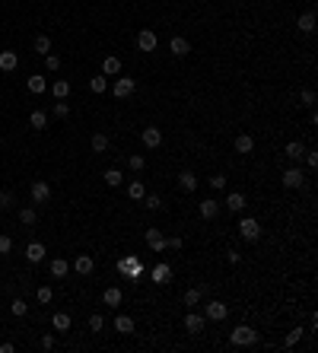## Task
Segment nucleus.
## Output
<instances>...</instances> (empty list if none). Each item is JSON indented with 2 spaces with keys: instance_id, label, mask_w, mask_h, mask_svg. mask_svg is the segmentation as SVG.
Listing matches in <instances>:
<instances>
[{
  "instance_id": "0eeeda50",
  "label": "nucleus",
  "mask_w": 318,
  "mask_h": 353,
  "mask_svg": "<svg viewBox=\"0 0 318 353\" xmlns=\"http://www.w3.org/2000/svg\"><path fill=\"white\" fill-rule=\"evenodd\" d=\"M92 268H96V261H92V255H76V261H73V271L80 274V277H89Z\"/></svg>"
},
{
  "instance_id": "4c0bfd02",
  "label": "nucleus",
  "mask_w": 318,
  "mask_h": 353,
  "mask_svg": "<svg viewBox=\"0 0 318 353\" xmlns=\"http://www.w3.org/2000/svg\"><path fill=\"white\" fill-rule=\"evenodd\" d=\"M35 299H38L41 306H48L51 299H54V290H51V287H38V290H35Z\"/></svg>"
},
{
  "instance_id": "c756f323",
  "label": "nucleus",
  "mask_w": 318,
  "mask_h": 353,
  "mask_svg": "<svg viewBox=\"0 0 318 353\" xmlns=\"http://www.w3.org/2000/svg\"><path fill=\"white\" fill-rule=\"evenodd\" d=\"M172 277V268L169 264H156V268H153V283H166Z\"/></svg>"
},
{
  "instance_id": "20e7f679",
  "label": "nucleus",
  "mask_w": 318,
  "mask_h": 353,
  "mask_svg": "<svg viewBox=\"0 0 318 353\" xmlns=\"http://www.w3.org/2000/svg\"><path fill=\"white\" fill-rule=\"evenodd\" d=\"M204 315H207L210 322H223V318L229 315V306L223 303V299H210V303L204 306Z\"/></svg>"
},
{
  "instance_id": "6ab92c4d",
  "label": "nucleus",
  "mask_w": 318,
  "mask_h": 353,
  "mask_svg": "<svg viewBox=\"0 0 318 353\" xmlns=\"http://www.w3.org/2000/svg\"><path fill=\"white\" fill-rule=\"evenodd\" d=\"M252 150H255V140H252V134H239V137H236V153H242V156H248Z\"/></svg>"
},
{
  "instance_id": "58836bf2",
  "label": "nucleus",
  "mask_w": 318,
  "mask_h": 353,
  "mask_svg": "<svg viewBox=\"0 0 318 353\" xmlns=\"http://www.w3.org/2000/svg\"><path fill=\"white\" fill-rule=\"evenodd\" d=\"M10 312H13L16 318H22L25 312H29V306H25V299H13V303H10Z\"/></svg>"
},
{
  "instance_id": "e433bc0d",
  "label": "nucleus",
  "mask_w": 318,
  "mask_h": 353,
  "mask_svg": "<svg viewBox=\"0 0 318 353\" xmlns=\"http://www.w3.org/2000/svg\"><path fill=\"white\" fill-rule=\"evenodd\" d=\"M127 166H131L134 172H143V169H147V156H140V153H134V156H127Z\"/></svg>"
},
{
  "instance_id": "ddd939ff",
  "label": "nucleus",
  "mask_w": 318,
  "mask_h": 353,
  "mask_svg": "<svg viewBox=\"0 0 318 353\" xmlns=\"http://www.w3.org/2000/svg\"><path fill=\"white\" fill-rule=\"evenodd\" d=\"M118 274H127V277H140V261H137V258H124V261H118Z\"/></svg>"
},
{
  "instance_id": "f257e3e1",
  "label": "nucleus",
  "mask_w": 318,
  "mask_h": 353,
  "mask_svg": "<svg viewBox=\"0 0 318 353\" xmlns=\"http://www.w3.org/2000/svg\"><path fill=\"white\" fill-rule=\"evenodd\" d=\"M229 344H233V347H255L258 331L252 328V325H239V328L229 331Z\"/></svg>"
},
{
  "instance_id": "864d4df0",
  "label": "nucleus",
  "mask_w": 318,
  "mask_h": 353,
  "mask_svg": "<svg viewBox=\"0 0 318 353\" xmlns=\"http://www.w3.org/2000/svg\"><path fill=\"white\" fill-rule=\"evenodd\" d=\"M41 350H54V338H51V334L41 338Z\"/></svg>"
},
{
  "instance_id": "7ed1b4c3",
  "label": "nucleus",
  "mask_w": 318,
  "mask_h": 353,
  "mask_svg": "<svg viewBox=\"0 0 318 353\" xmlns=\"http://www.w3.org/2000/svg\"><path fill=\"white\" fill-rule=\"evenodd\" d=\"M134 89H137V80H134V76H118L115 86H111L115 99H127V96H134Z\"/></svg>"
},
{
  "instance_id": "603ef678",
  "label": "nucleus",
  "mask_w": 318,
  "mask_h": 353,
  "mask_svg": "<svg viewBox=\"0 0 318 353\" xmlns=\"http://www.w3.org/2000/svg\"><path fill=\"white\" fill-rule=\"evenodd\" d=\"M226 261H229V264H239V261H242V255H239L236 248H229V252H226Z\"/></svg>"
},
{
  "instance_id": "de8ad7c7",
  "label": "nucleus",
  "mask_w": 318,
  "mask_h": 353,
  "mask_svg": "<svg viewBox=\"0 0 318 353\" xmlns=\"http://www.w3.org/2000/svg\"><path fill=\"white\" fill-rule=\"evenodd\" d=\"M13 252V239L10 236H0V255H10Z\"/></svg>"
},
{
  "instance_id": "f8f14e48",
  "label": "nucleus",
  "mask_w": 318,
  "mask_h": 353,
  "mask_svg": "<svg viewBox=\"0 0 318 353\" xmlns=\"http://www.w3.org/2000/svg\"><path fill=\"white\" fill-rule=\"evenodd\" d=\"M283 185H287V188H303V185H306V175L293 166V169L283 172Z\"/></svg>"
},
{
  "instance_id": "79ce46f5",
  "label": "nucleus",
  "mask_w": 318,
  "mask_h": 353,
  "mask_svg": "<svg viewBox=\"0 0 318 353\" xmlns=\"http://www.w3.org/2000/svg\"><path fill=\"white\" fill-rule=\"evenodd\" d=\"M54 118H70V105H67L64 99L54 102Z\"/></svg>"
},
{
  "instance_id": "6e6d98bb",
  "label": "nucleus",
  "mask_w": 318,
  "mask_h": 353,
  "mask_svg": "<svg viewBox=\"0 0 318 353\" xmlns=\"http://www.w3.org/2000/svg\"><path fill=\"white\" fill-rule=\"evenodd\" d=\"M13 350H16V347H13L10 341H6V344H0V353H13Z\"/></svg>"
},
{
  "instance_id": "dca6fc26",
  "label": "nucleus",
  "mask_w": 318,
  "mask_h": 353,
  "mask_svg": "<svg viewBox=\"0 0 318 353\" xmlns=\"http://www.w3.org/2000/svg\"><path fill=\"white\" fill-rule=\"evenodd\" d=\"M169 51H172V54H175V57H185L188 51H191V45H188V38H182V35H175V38L169 41Z\"/></svg>"
},
{
  "instance_id": "f3484780",
  "label": "nucleus",
  "mask_w": 318,
  "mask_h": 353,
  "mask_svg": "<svg viewBox=\"0 0 318 353\" xmlns=\"http://www.w3.org/2000/svg\"><path fill=\"white\" fill-rule=\"evenodd\" d=\"M197 210H201V217H204V220H213V217L220 213V201L207 197V201H201V207H197Z\"/></svg>"
},
{
  "instance_id": "09e8293b",
  "label": "nucleus",
  "mask_w": 318,
  "mask_h": 353,
  "mask_svg": "<svg viewBox=\"0 0 318 353\" xmlns=\"http://www.w3.org/2000/svg\"><path fill=\"white\" fill-rule=\"evenodd\" d=\"M102 328H105V318H102V315H92V318H89V331H102Z\"/></svg>"
},
{
  "instance_id": "1a4fd4ad",
  "label": "nucleus",
  "mask_w": 318,
  "mask_h": 353,
  "mask_svg": "<svg viewBox=\"0 0 318 353\" xmlns=\"http://www.w3.org/2000/svg\"><path fill=\"white\" fill-rule=\"evenodd\" d=\"M147 245L153 248V252H166V239H162V232L159 229H153V226H147Z\"/></svg>"
},
{
  "instance_id": "37998d69",
  "label": "nucleus",
  "mask_w": 318,
  "mask_h": 353,
  "mask_svg": "<svg viewBox=\"0 0 318 353\" xmlns=\"http://www.w3.org/2000/svg\"><path fill=\"white\" fill-rule=\"evenodd\" d=\"M299 338H303V328H293V331L287 334V341H283V347H296Z\"/></svg>"
},
{
  "instance_id": "9b49d317",
  "label": "nucleus",
  "mask_w": 318,
  "mask_h": 353,
  "mask_svg": "<svg viewBox=\"0 0 318 353\" xmlns=\"http://www.w3.org/2000/svg\"><path fill=\"white\" fill-rule=\"evenodd\" d=\"M25 261H29V264L45 261V245H41V242H29V245H25Z\"/></svg>"
},
{
  "instance_id": "5701e85b",
  "label": "nucleus",
  "mask_w": 318,
  "mask_h": 353,
  "mask_svg": "<svg viewBox=\"0 0 318 353\" xmlns=\"http://www.w3.org/2000/svg\"><path fill=\"white\" fill-rule=\"evenodd\" d=\"M102 303L111 306V309H118V306H121V290H118V287H108L105 293H102Z\"/></svg>"
},
{
  "instance_id": "a18cd8bd",
  "label": "nucleus",
  "mask_w": 318,
  "mask_h": 353,
  "mask_svg": "<svg viewBox=\"0 0 318 353\" xmlns=\"http://www.w3.org/2000/svg\"><path fill=\"white\" fill-rule=\"evenodd\" d=\"M143 204H147V210H159V207H162L159 194H143Z\"/></svg>"
},
{
  "instance_id": "f704fd0d",
  "label": "nucleus",
  "mask_w": 318,
  "mask_h": 353,
  "mask_svg": "<svg viewBox=\"0 0 318 353\" xmlns=\"http://www.w3.org/2000/svg\"><path fill=\"white\" fill-rule=\"evenodd\" d=\"M92 150H96V153H105L108 150V134H92Z\"/></svg>"
},
{
  "instance_id": "6e6552de",
  "label": "nucleus",
  "mask_w": 318,
  "mask_h": 353,
  "mask_svg": "<svg viewBox=\"0 0 318 353\" xmlns=\"http://www.w3.org/2000/svg\"><path fill=\"white\" fill-rule=\"evenodd\" d=\"M159 45V38H156V32H150V29H143L140 35H137V48L140 51H156Z\"/></svg>"
},
{
  "instance_id": "49530a36",
  "label": "nucleus",
  "mask_w": 318,
  "mask_h": 353,
  "mask_svg": "<svg viewBox=\"0 0 318 353\" xmlns=\"http://www.w3.org/2000/svg\"><path fill=\"white\" fill-rule=\"evenodd\" d=\"M45 67H48L51 73H54V70H61V57H57V54H45Z\"/></svg>"
},
{
  "instance_id": "cd10ccee",
  "label": "nucleus",
  "mask_w": 318,
  "mask_h": 353,
  "mask_svg": "<svg viewBox=\"0 0 318 353\" xmlns=\"http://www.w3.org/2000/svg\"><path fill=\"white\" fill-rule=\"evenodd\" d=\"M89 89L96 92V96L108 92V80H105V73H102V76H89Z\"/></svg>"
},
{
  "instance_id": "3c124183",
  "label": "nucleus",
  "mask_w": 318,
  "mask_h": 353,
  "mask_svg": "<svg viewBox=\"0 0 318 353\" xmlns=\"http://www.w3.org/2000/svg\"><path fill=\"white\" fill-rule=\"evenodd\" d=\"M185 242H182V239H178V236H172V239H166V248H169V252H178V248H182Z\"/></svg>"
},
{
  "instance_id": "aec40b11",
  "label": "nucleus",
  "mask_w": 318,
  "mask_h": 353,
  "mask_svg": "<svg viewBox=\"0 0 318 353\" xmlns=\"http://www.w3.org/2000/svg\"><path fill=\"white\" fill-rule=\"evenodd\" d=\"M226 207L233 210V213H242V210H245V194H242V191H233V194L226 197Z\"/></svg>"
},
{
  "instance_id": "39448f33",
  "label": "nucleus",
  "mask_w": 318,
  "mask_h": 353,
  "mask_svg": "<svg viewBox=\"0 0 318 353\" xmlns=\"http://www.w3.org/2000/svg\"><path fill=\"white\" fill-rule=\"evenodd\" d=\"M204 325H207V315H197V312H188V315H185V328H188V334H201Z\"/></svg>"
},
{
  "instance_id": "f03ea898",
  "label": "nucleus",
  "mask_w": 318,
  "mask_h": 353,
  "mask_svg": "<svg viewBox=\"0 0 318 353\" xmlns=\"http://www.w3.org/2000/svg\"><path fill=\"white\" fill-rule=\"evenodd\" d=\"M239 236H242L245 242H255V239L261 236V223H258L255 217H242L239 220Z\"/></svg>"
},
{
  "instance_id": "c03bdc74",
  "label": "nucleus",
  "mask_w": 318,
  "mask_h": 353,
  "mask_svg": "<svg viewBox=\"0 0 318 353\" xmlns=\"http://www.w3.org/2000/svg\"><path fill=\"white\" fill-rule=\"evenodd\" d=\"M299 102H303L306 108H312L315 105V89H303V92H299Z\"/></svg>"
},
{
  "instance_id": "ea45409f",
  "label": "nucleus",
  "mask_w": 318,
  "mask_h": 353,
  "mask_svg": "<svg viewBox=\"0 0 318 353\" xmlns=\"http://www.w3.org/2000/svg\"><path fill=\"white\" fill-rule=\"evenodd\" d=\"M13 204H16V197H13V191H6V188H3V191H0V210H10Z\"/></svg>"
},
{
  "instance_id": "7c9ffc66",
  "label": "nucleus",
  "mask_w": 318,
  "mask_h": 353,
  "mask_svg": "<svg viewBox=\"0 0 318 353\" xmlns=\"http://www.w3.org/2000/svg\"><path fill=\"white\" fill-rule=\"evenodd\" d=\"M25 86H29V92H35V96H38V92H45V76H41V73L29 76V80H25Z\"/></svg>"
},
{
  "instance_id": "bb28decb",
  "label": "nucleus",
  "mask_w": 318,
  "mask_h": 353,
  "mask_svg": "<svg viewBox=\"0 0 318 353\" xmlns=\"http://www.w3.org/2000/svg\"><path fill=\"white\" fill-rule=\"evenodd\" d=\"M51 325H54V331H70V315H67V312H54Z\"/></svg>"
},
{
  "instance_id": "412c9836",
  "label": "nucleus",
  "mask_w": 318,
  "mask_h": 353,
  "mask_svg": "<svg viewBox=\"0 0 318 353\" xmlns=\"http://www.w3.org/2000/svg\"><path fill=\"white\" fill-rule=\"evenodd\" d=\"M296 25H299V32H306V35H309V32H315V13L306 10V13L296 19Z\"/></svg>"
},
{
  "instance_id": "2f4dec72",
  "label": "nucleus",
  "mask_w": 318,
  "mask_h": 353,
  "mask_svg": "<svg viewBox=\"0 0 318 353\" xmlns=\"http://www.w3.org/2000/svg\"><path fill=\"white\" fill-rule=\"evenodd\" d=\"M143 194H147L143 182H131V185H127V197H131V201H143Z\"/></svg>"
},
{
  "instance_id": "c85d7f7f",
  "label": "nucleus",
  "mask_w": 318,
  "mask_h": 353,
  "mask_svg": "<svg viewBox=\"0 0 318 353\" xmlns=\"http://www.w3.org/2000/svg\"><path fill=\"white\" fill-rule=\"evenodd\" d=\"M283 153H287L293 162H299V159H303V153H306V146L299 143V140H293V143H287V150H283Z\"/></svg>"
},
{
  "instance_id": "393cba45",
  "label": "nucleus",
  "mask_w": 318,
  "mask_h": 353,
  "mask_svg": "<svg viewBox=\"0 0 318 353\" xmlns=\"http://www.w3.org/2000/svg\"><path fill=\"white\" fill-rule=\"evenodd\" d=\"M115 331L134 334V318H131V315H118V318H115Z\"/></svg>"
},
{
  "instance_id": "5fc2aeb1",
  "label": "nucleus",
  "mask_w": 318,
  "mask_h": 353,
  "mask_svg": "<svg viewBox=\"0 0 318 353\" xmlns=\"http://www.w3.org/2000/svg\"><path fill=\"white\" fill-rule=\"evenodd\" d=\"M303 156H306V162H309V169H315V166H318V156H315V153H309V150H306Z\"/></svg>"
},
{
  "instance_id": "a19ab883",
  "label": "nucleus",
  "mask_w": 318,
  "mask_h": 353,
  "mask_svg": "<svg viewBox=\"0 0 318 353\" xmlns=\"http://www.w3.org/2000/svg\"><path fill=\"white\" fill-rule=\"evenodd\" d=\"M105 185H108V188H118V185H121V172H118V169H108V172H105Z\"/></svg>"
},
{
  "instance_id": "b1692460",
  "label": "nucleus",
  "mask_w": 318,
  "mask_h": 353,
  "mask_svg": "<svg viewBox=\"0 0 318 353\" xmlns=\"http://www.w3.org/2000/svg\"><path fill=\"white\" fill-rule=\"evenodd\" d=\"M67 274H70V264L64 261V258H54V261H51V277H67Z\"/></svg>"
},
{
  "instance_id": "4be33fe9",
  "label": "nucleus",
  "mask_w": 318,
  "mask_h": 353,
  "mask_svg": "<svg viewBox=\"0 0 318 353\" xmlns=\"http://www.w3.org/2000/svg\"><path fill=\"white\" fill-rule=\"evenodd\" d=\"M204 293H207V290H204V287H194V290H185V296H182V303L185 306H197V303H201V299H204Z\"/></svg>"
},
{
  "instance_id": "4468645a",
  "label": "nucleus",
  "mask_w": 318,
  "mask_h": 353,
  "mask_svg": "<svg viewBox=\"0 0 318 353\" xmlns=\"http://www.w3.org/2000/svg\"><path fill=\"white\" fill-rule=\"evenodd\" d=\"M178 185H182V191H197V175L191 169H182L178 172Z\"/></svg>"
},
{
  "instance_id": "c9c22d12",
  "label": "nucleus",
  "mask_w": 318,
  "mask_h": 353,
  "mask_svg": "<svg viewBox=\"0 0 318 353\" xmlns=\"http://www.w3.org/2000/svg\"><path fill=\"white\" fill-rule=\"evenodd\" d=\"M32 48H35L38 54L45 57V54H51V38H48V35H38V38H35V45H32Z\"/></svg>"
},
{
  "instance_id": "72a5a7b5",
  "label": "nucleus",
  "mask_w": 318,
  "mask_h": 353,
  "mask_svg": "<svg viewBox=\"0 0 318 353\" xmlns=\"http://www.w3.org/2000/svg\"><path fill=\"white\" fill-rule=\"evenodd\" d=\"M51 92H54V99H67V96H70V83H67V80H57L54 86H51Z\"/></svg>"
},
{
  "instance_id": "9d476101",
  "label": "nucleus",
  "mask_w": 318,
  "mask_h": 353,
  "mask_svg": "<svg viewBox=\"0 0 318 353\" xmlns=\"http://www.w3.org/2000/svg\"><path fill=\"white\" fill-rule=\"evenodd\" d=\"M51 197V185L48 182H32V204H45Z\"/></svg>"
},
{
  "instance_id": "a878e982",
  "label": "nucleus",
  "mask_w": 318,
  "mask_h": 353,
  "mask_svg": "<svg viewBox=\"0 0 318 353\" xmlns=\"http://www.w3.org/2000/svg\"><path fill=\"white\" fill-rule=\"evenodd\" d=\"M35 220H38L35 207H19V223H22V226H35Z\"/></svg>"
},
{
  "instance_id": "a211bd4d",
  "label": "nucleus",
  "mask_w": 318,
  "mask_h": 353,
  "mask_svg": "<svg viewBox=\"0 0 318 353\" xmlns=\"http://www.w3.org/2000/svg\"><path fill=\"white\" fill-rule=\"evenodd\" d=\"M102 73H105V76H118V73H121V57H115V54L105 57V61H102Z\"/></svg>"
},
{
  "instance_id": "2eb2a0df",
  "label": "nucleus",
  "mask_w": 318,
  "mask_h": 353,
  "mask_svg": "<svg viewBox=\"0 0 318 353\" xmlns=\"http://www.w3.org/2000/svg\"><path fill=\"white\" fill-rule=\"evenodd\" d=\"M16 64H19V54L16 51H0V70H16Z\"/></svg>"
},
{
  "instance_id": "423d86ee",
  "label": "nucleus",
  "mask_w": 318,
  "mask_h": 353,
  "mask_svg": "<svg viewBox=\"0 0 318 353\" xmlns=\"http://www.w3.org/2000/svg\"><path fill=\"white\" fill-rule=\"evenodd\" d=\"M140 140H143V146H147V150H156V146L162 143V131H159V127H143Z\"/></svg>"
},
{
  "instance_id": "473e14b6",
  "label": "nucleus",
  "mask_w": 318,
  "mask_h": 353,
  "mask_svg": "<svg viewBox=\"0 0 318 353\" xmlns=\"http://www.w3.org/2000/svg\"><path fill=\"white\" fill-rule=\"evenodd\" d=\"M29 124L35 127V131H45V127H48V118H45V111H32V115H29Z\"/></svg>"
},
{
  "instance_id": "8fccbe9b",
  "label": "nucleus",
  "mask_w": 318,
  "mask_h": 353,
  "mask_svg": "<svg viewBox=\"0 0 318 353\" xmlns=\"http://www.w3.org/2000/svg\"><path fill=\"white\" fill-rule=\"evenodd\" d=\"M210 188H213V191H223V188H226V178H223V175H213V178H210Z\"/></svg>"
}]
</instances>
